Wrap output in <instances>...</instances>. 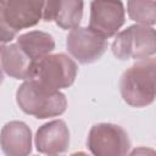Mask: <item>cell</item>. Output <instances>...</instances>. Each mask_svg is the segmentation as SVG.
I'll return each instance as SVG.
<instances>
[{"mask_svg": "<svg viewBox=\"0 0 156 156\" xmlns=\"http://www.w3.org/2000/svg\"><path fill=\"white\" fill-rule=\"evenodd\" d=\"M121 96L132 107H146L156 99V58L135 61L119 79Z\"/></svg>", "mask_w": 156, "mask_h": 156, "instance_id": "obj_1", "label": "cell"}, {"mask_svg": "<svg viewBox=\"0 0 156 156\" xmlns=\"http://www.w3.org/2000/svg\"><path fill=\"white\" fill-rule=\"evenodd\" d=\"M78 66L63 52L50 54L32 62L28 79L51 91L69 88L77 77Z\"/></svg>", "mask_w": 156, "mask_h": 156, "instance_id": "obj_2", "label": "cell"}, {"mask_svg": "<svg viewBox=\"0 0 156 156\" xmlns=\"http://www.w3.org/2000/svg\"><path fill=\"white\" fill-rule=\"evenodd\" d=\"M16 101L24 113L39 119L61 116L67 107L65 94L51 91L30 80H24L18 87Z\"/></svg>", "mask_w": 156, "mask_h": 156, "instance_id": "obj_3", "label": "cell"}, {"mask_svg": "<svg viewBox=\"0 0 156 156\" xmlns=\"http://www.w3.org/2000/svg\"><path fill=\"white\" fill-rule=\"evenodd\" d=\"M44 1L38 0H2L0 2L1 43L11 41L24 28L33 27L43 18Z\"/></svg>", "mask_w": 156, "mask_h": 156, "instance_id": "obj_4", "label": "cell"}, {"mask_svg": "<svg viewBox=\"0 0 156 156\" xmlns=\"http://www.w3.org/2000/svg\"><path fill=\"white\" fill-rule=\"evenodd\" d=\"M112 54L118 60H143L156 54V29L150 26L133 24L117 33L112 45Z\"/></svg>", "mask_w": 156, "mask_h": 156, "instance_id": "obj_5", "label": "cell"}, {"mask_svg": "<svg viewBox=\"0 0 156 156\" xmlns=\"http://www.w3.org/2000/svg\"><path fill=\"white\" fill-rule=\"evenodd\" d=\"M87 147L93 156H127L130 150V140L121 126L98 123L89 130Z\"/></svg>", "mask_w": 156, "mask_h": 156, "instance_id": "obj_6", "label": "cell"}, {"mask_svg": "<svg viewBox=\"0 0 156 156\" xmlns=\"http://www.w3.org/2000/svg\"><path fill=\"white\" fill-rule=\"evenodd\" d=\"M108 43L89 27H78L69 30L66 48L69 55L82 65L96 62L107 50Z\"/></svg>", "mask_w": 156, "mask_h": 156, "instance_id": "obj_7", "label": "cell"}, {"mask_svg": "<svg viewBox=\"0 0 156 156\" xmlns=\"http://www.w3.org/2000/svg\"><path fill=\"white\" fill-rule=\"evenodd\" d=\"M124 21L126 10L122 1H91L89 28L100 37L108 39L117 35Z\"/></svg>", "mask_w": 156, "mask_h": 156, "instance_id": "obj_8", "label": "cell"}, {"mask_svg": "<svg viewBox=\"0 0 156 156\" xmlns=\"http://www.w3.org/2000/svg\"><path fill=\"white\" fill-rule=\"evenodd\" d=\"M35 147L40 154L56 156L68 150L71 135L68 127L62 119H54L39 127L34 136Z\"/></svg>", "mask_w": 156, "mask_h": 156, "instance_id": "obj_9", "label": "cell"}, {"mask_svg": "<svg viewBox=\"0 0 156 156\" xmlns=\"http://www.w3.org/2000/svg\"><path fill=\"white\" fill-rule=\"evenodd\" d=\"M83 1L77 0H57L46 1L43 12L45 22L54 21L62 29L78 28L83 18Z\"/></svg>", "mask_w": 156, "mask_h": 156, "instance_id": "obj_10", "label": "cell"}, {"mask_svg": "<svg viewBox=\"0 0 156 156\" xmlns=\"http://www.w3.org/2000/svg\"><path fill=\"white\" fill-rule=\"evenodd\" d=\"M1 150L5 156H29L32 130L21 121H11L1 129Z\"/></svg>", "mask_w": 156, "mask_h": 156, "instance_id": "obj_11", "label": "cell"}, {"mask_svg": "<svg viewBox=\"0 0 156 156\" xmlns=\"http://www.w3.org/2000/svg\"><path fill=\"white\" fill-rule=\"evenodd\" d=\"M0 61L2 72L9 77L21 80L28 79L29 69L33 61L23 52L17 43L1 45Z\"/></svg>", "mask_w": 156, "mask_h": 156, "instance_id": "obj_12", "label": "cell"}, {"mask_svg": "<svg viewBox=\"0 0 156 156\" xmlns=\"http://www.w3.org/2000/svg\"><path fill=\"white\" fill-rule=\"evenodd\" d=\"M18 46L34 62L50 55L55 50V40L51 34L43 30H30L17 38Z\"/></svg>", "mask_w": 156, "mask_h": 156, "instance_id": "obj_13", "label": "cell"}, {"mask_svg": "<svg viewBox=\"0 0 156 156\" xmlns=\"http://www.w3.org/2000/svg\"><path fill=\"white\" fill-rule=\"evenodd\" d=\"M127 12L138 24L151 27L156 23V1H128Z\"/></svg>", "mask_w": 156, "mask_h": 156, "instance_id": "obj_14", "label": "cell"}, {"mask_svg": "<svg viewBox=\"0 0 156 156\" xmlns=\"http://www.w3.org/2000/svg\"><path fill=\"white\" fill-rule=\"evenodd\" d=\"M127 156H156V150L146 146H139L132 150Z\"/></svg>", "mask_w": 156, "mask_h": 156, "instance_id": "obj_15", "label": "cell"}, {"mask_svg": "<svg viewBox=\"0 0 156 156\" xmlns=\"http://www.w3.org/2000/svg\"><path fill=\"white\" fill-rule=\"evenodd\" d=\"M71 156H88L85 152H83V151H79V152H74V154H72Z\"/></svg>", "mask_w": 156, "mask_h": 156, "instance_id": "obj_16", "label": "cell"}, {"mask_svg": "<svg viewBox=\"0 0 156 156\" xmlns=\"http://www.w3.org/2000/svg\"><path fill=\"white\" fill-rule=\"evenodd\" d=\"M56 156H58V155H56Z\"/></svg>", "mask_w": 156, "mask_h": 156, "instance_id": "obj_17", "label": "cell"}]
</instances>
